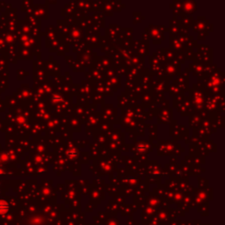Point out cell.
I'll return each instance as SVG.
<instances>
[{"label":"cell","mask_w":225,"mask_h":225,"mask_svg":"<svg viewBox=\"0 0 225 225\" xmlns=\"http://www.w3.org/2000/svg\"><path fill=\"white\" fill-rule=\"evenodd\" d=\"M9 210V204L6 200H0V215H5Z\"/></svg>","instance_id":"6da1fadb"}]
</instances>
